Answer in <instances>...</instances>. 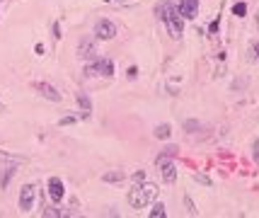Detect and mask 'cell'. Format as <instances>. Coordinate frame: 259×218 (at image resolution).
<instances>
[{"mask_svg": "<svg viewBox=\"0 0 259 218\" xmlns=\"http://www.w3.org/2000/svg\"><path fill=\"white\" fill-rule=\"evenodd\" d=\"M158 196V187L153 184V182H138L134 189L128 191V204H131V208H146V206H150V201Z\"/></svg>", "mask_w": 259, "mask_h": 218, "instance_id": "6da1fadb", "label": "cell"}, {"mask_svg": "<svg viewBox=\"0 0 259 218\" xmlns=\"http://www.w3.org/2000/svg\"><path fill=\"white\" fill-rule=\"evenodd\" d=\"M85 75H102V78H111L114 75V61L111 58H97L90 66H85Z\"/></svg>", "mask_w": 259, "mask_h": 218, "instance_id": "7a4b0ae2", "label": "cell"}, {"mask_svg": "<svg viewBox=\"0 0 259 218\" xmlns=\"http://www.w3.org/2000/svg\"><path fill=\"white\" fill-rule=\"evenodd\" d=\"M163 22H165V27H167V32H170V37H172V39H179V37L184 34V25H182V17H179L177 8L165 15Z\"/></svg>", "mask_w": 259, "mask_h": 218, "instance_id": "3957f363", "label": "cell"}, {"mask_svg": "<svg viewBox=\"0 0 259 218\" xmlns=\"http://www.w3.org/2000/svg\"><path fill=\"white\" fill-rule=\"evenodd\" d=\"M34 201H37V184H25L22 189H20V211L22 213H29L32 208H34Z\"/></svg>", "mask_w": 259, "mask_h": 218, "instance_id": "277c9868", "label": "cell"}, {"mask_svg": "<svg viewBox=\"0 0 259 218\" xmlns=\"http://www.w3.org/2000/svg\"><path fill=\"white\" fill-rule=\"evenodd\" d=\"M95 37L99 41H109L116 37V25L111 20H97L95 25Z\"/></svg>", "mask_w": 259, "mask_h": 218, "instance_id": "5b68a950", "label": "cell"}, {"mask_svg": "<svg viewBox=\"0 0 259 218\" xmlns=\"http://www.w3.org/2000/svg\"><path fill=\"white\" fill-rule=\"evenodd\" d=\"M177 13L182 20H194L199 15V0H179Z\"/></svg>", "mask_w": 259, "mask_h": 218, "instance_id": "8992f818", "label": "cell"}, {"mask_svg": "<svg viewBox=\"0 0 259 218\" xmlns=\"http://www.w3.org/2000/svg\"><path fill=\"white\" fill-rule=\"evenodd\" d=\"M158 167H160V175L167 184H175L177 182V167L170 163L167 158H158Z\"/></svg>", "mask_w": 259, "mask_h": 218, "instance_id": "52a82bcc", "label": "cell"}, {"mask_svg": "<svg viewBox=\"0 0 259 218\" xmlns=\"http://www.w3.org/2000/svg\"><path fill=\"white\" fill-rule=\"evenodd\" d=\"M49 196H51V201H54V204H61V201H63V196H66V187H63V182H61L58 177L49 179Z\"/></svg>", "mask_w": 259, "mask_h": 218, "instance_id": "ba28073f", "label": "cell"}, {"mask_svg": "<svg viewBox=\"0 0 259 218\" xmlns=\"http://www.w3.org/2000/svg\"><path fill=\"white\" fill-rule=\"evenodd\" d=\"M34 90H37L41 97L51 99V102H61V92L56 90L54 85H49V82H34Z\"/></svg>", "mask_w": 259, "mask_h": 218, "instance_id": "9c48e42d", "label": "cell"}, {"mask_svg": "<svg viewBox=\"0 0 259 218\" xmlns=\"http://www.w3.org/2000/svg\"><path fill=\"white\" fill-rule=\"evenodd\" d=\"M95 54H97V49H95V44H92V39H82L80 46H78V56L85 58V61H90V58H95Z\"/></svg>", "mask_w": 259, "mask_h": 218, "instance_id": "30bf717a", "label": "cell"}, {"mask_svg": "<svg viewBox=\"0 0 259 218\" xmlns=\"http://www.w3.org/2000/svg\"><path fill=\"white\" fill-rule=\"evenodd\" d=\"M75 99H78V104H80V109H82V117L87 119V117L92 114V102H90V97L85 95V92H78Z\"/></svg>", "mask_w": 259, "mask_h": 218, "instance_id": "8fae6325", "label": "cell"}, {"mask_svg": "<svg viewBox=\"0 0 259 218\" xmlns=\"http://www.w3.org/2000/svg\"><path fill=\"white\" fill-rule=\"evenodd\" d=\"M15 172H17L15 163H10L5 170H3V175H0V189H8V184H10V179L15 177Z\"/></svg>", "mask_w": 259, "mask_h": 218, "instance_id": "7c38bea8", "label": "cell"}, {"mask_svg": "<svg viewBox=\"0 0 259 218\" xmlns=\"http://www.w3.org/2000/svg\"><path fill=\"white\" fill-rule=\"evenodd\" d=\"M102 179H104L107 184H119V182H123V179H126V175H123L121 170H111V172H104V175H102Z\"/></svg>", "mask_w": 259, "mask_h": 218, "instance_id": "4fadbf2b", "label": "cell"}, {"mask_svg": "<svg viewBox=\"0 0 259 218\" xmlns=\"http://www.w3.org/2000/svg\"><path fill=\"white\" fill-rule=\"evenodd\" d=\"M153 134H155V138H160V141H165V138H170V134H172V129H170V124H158Z\"/></svg>", "mask_w": 259, "mask_h": 218, "instance_id": "5bb4252c", "label": "cell"}, {"mask_svg": "<svg viewBox=\"0 0 259 218\" xmlns=\"http://www.w3.org/2000/svg\"><path fill=\"white\" fill-rule=\"evenodd\" d=\"M0 163H15V165H20V163H27V158H20V155H13V153H3V150H0Z\"/></svg>", "mask_w": 259, "mask_h": 218, "instance_id": "9a60e30c", "label": "cell"}, {"mask_svg": "<svg viewBox=\"0 0 259 218\" xmlns=\"http://www.w3.org/2000/svg\"><path fill=\"white\" fill-rule=\"evenodd\" d=\"M165 216H167V211H165L163 204H155L150 208V218H165Z\"/></svg>", "mask_w": 259, "mask_h": 218, "instance_id": "2e32d148", "label": "cell"}, {"mask_svg": "<svg viewBox=\"0 0 259 218\" xmlns=\"http://www.w3.org/2000/svg\"><path fill=\"white\" fill-rule=\"evenodd\" d=\"M245 13H247V5H245V3H235V5H232V15H237V17H245Z\"/></svg>", "mask_w": 259, "mask_h": 218, "instance_id": "e0dca14e", "label": "cell"}, {"mask_svg": "<svg viewBox=\"0 0 259 218\" xmlns=\"http://www.w3.org/2000/svg\"><path fill=\"white\" fill-rule=\"evenodd\" d=\"M172 155H177V146H167V148H163V153H160L158 158H172Z\"/></svg>", "mask_w": 259, "mask_h": 218, "instance_id": "ac0fdd59", "label": "cell"}, {"mask_svg": "<svg viewBox=\"0 0 259 218\" xmlns=\"http://www.w3.org/2000/svg\"><path fill=\"white\" fill-rule=\"evenodd\" d=\"M184 129H187V131H191V134H194L196 129H201V124H199V122H184Z\"/></svg>", "mask_w": 259, "mask_h": 218, "instance_id": "d6986e66", "label": "cell"}, {"mask_svg": "<svg viewBox=\"0 0 259 218\" xmlns=\"http://www.w3.org/2000/svg\"><path fill=\"white\" fill-rule=\"evenodd\" d=\"M184 206H187V211H189L191 216H196V208H194V201H191L189 196H184Z\"/></svg>", "mask_w": 259, "mask_h": 218, "instance_id": "ffe728a7", "label": "cell"}, {"mask_svg": "<svg viewBox=\"0 0 259 218\" xmlns=\"http://www.w3.org/2000/svg\"><path fill=\"white\" fill-rule=\"evenodd\" d=\"M44 216H49V218L54 216V218H58V216H61V211H56L54 206H51V208H46V211H44Z\"/></svg>", "mask_w": 259, "mask_h": 218, "instance_id": "44dd1931", "label": "cell"}, {"mask_svg": "<svg viewBox=\"0 0 259 218\" xmlns=\"http://www.w3.org/2000/svg\"><path fill=\"white\" fill-rule=\"evenodd\" d=\"M61 126H68V124H75V117H63V119H61Z\"/></svg>", "mask_w": 259, "mask_h": 218, "instance_id": "7402d4cb", "label": "cell"}, {"mask_svg": "<svg viewBox=\"0 0 259 218\" xmlns=\"http://www.w3.org/2000/svg\"><path fill=\"white\" fill-rule=\"evenodd\" d=\"M143 179H146V172H136V175H134V182H143Z\"/></svg>", "mask_w": 259, "mask_h": 218, "instance_id": "603a6c76", "label": "cell"}, {"mask_svg": "<svg viewBox=\"0 0 259 218\" xmlns=\"http://www.w3.org/2000/svg\"><path fill=\"white\" fill-rule=\"evenodd\" d=\"M138 75V68L136 66H131V68H128V78H136Z\"/></svg>", "mask_w": 259, "mask_h": 218, "instance_id": "cb8c5ba5", "label": "cell"}, {"mask_svg": "<svg viewBox=\"0 0 259 218\" xmlns=\"http://www.w3.org/2000/svg\"><path fill=\"white\" fill-rule=\"evenodd\" d=\"M254 160H257V163H259V138H257V141H254Z\"/></svg>", "mask_w": 259, "mask_h": 218, "instance_id": "d4e9b609", "label": "cell"}, {"mask_svg": "<svg viewBox=\"0 0 259 218\" xmlns=\"http://www.w3.org/2000/svg\"><path fill=\"white\" fill-rule=\"evenodd\" d=\"M196 179H199L201 184H211V179H208V177H204V175H199V177H196Z\"/></svg>", "mask_w": 259, "mask_h": 218, "instance_id": "484cf974", "label": "cell"}, {"mask_svg": "<svg viewBox=\"0 0 259 218\" xmlns=\"http://www.w3.org/2000/svg\"><path fill=\"white\" fill-rule=\"evenodd\" d=\"M54 34H56V39H61V27L58 25H54Z\"/></svg>", "mask_w": 259, "mask_h": 218, "instance_id": "4316f807", "label": "cell"}, {"mask_svg": "<svg viewBox=\"0 0 259 218\" xmlns=\"http://www.w3.org/2000/svg\"><path fill=\"white\" fill-rule=\"evenodd\" d=\"M254 54H257V58H259V41L254 44Z\"/></svg>", "mask_w": 259, "mask_h": 218, "instance_id": "83f0119b", "label": "cell"}, {"mask_svg": "<svg viewBox=\"0 0 259 218\" xmlns=\"http://www.w3.org/2000/svg\"><path fill=\"white\" fill-rule=\"evenodd\" d=\"M3 112H8V109H5V104H3V102H0V114H3Z\"/></svg>", "mask_w": 259, "mask_h": 218, "instance_id": "f1b7e54d", "label": "cell"}, {"mask_svg": "<svg viewBox=\"0 0 259 218\" xmlns=\"http://www.w3.org/2000/svg\"><path fill=\"white\" fill-rule=\"evenodd\" d=\"M257 27H259V15H257Z\"/></svg>", "mask_w": 259, "mask_h": 218, "instance_id": "f546056e", "label": "cell"}]
</instances>
